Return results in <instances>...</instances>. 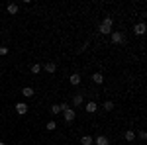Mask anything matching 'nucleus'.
<instances>
[{"label": "nucleus", "instance_id": "nucleus-14", "mask_svg": "<svg viewBox=\"0 0 147 145\" xmlns=\"http://www.w3.org/2000/svg\"><path fill=\"white\" fill-rule=\"evenodd\" d=\"M80 104H82V94H75V96H73V106L77 108Z\"/></svg>", "mask_w": 147, "mask_h": 145}, {"label": "nucleus", "instance_id": "nucleus-7", "mask_svg": "<svg viewBox=\"0 0 147 145\" xmlns=\"http://www.w3.org/2000/svg\"><path fill=\"white\" fill-rule=\"evenodd\" d=\"M28 110H30V108H28V104H24V102H20V104H16V112H18L20 116H24V114H26Z\"/></svg>", "mask_w": 147, "mask_h": 145}, {"label": "nucleus", "instance_id": "nucleus-15", "mask_svg": "<svg viewBox=\"0 0 147 145\" xmlns=\"http://www.w3.org/2000/svg\"><path fill=\"white\" fill-rule=\"evenodd\" d=\"M6 10H8V14H18V4H8Z\"/></svg>", "mask_w": 147, "mask_h": 145}, {"label": "nucleus", "instance_id": "nucleus-16", "mask_svg": "<svg viewBox=\"0 0 147 145\" xmlns=\"http://www.w3.org/2000/svg\"><path fill=\"white\" fill-rule=\"evenodd\" d=\"M104 110H106V112H112L114 110V102L112 100H106V102H104Z\"/></svg>", "mask_w": 147, "mask_h": 145}, {"label": "nucleus", "instance_id": "nucleus-1", "mask_svg": "<svg viewBox=\"0 0 147 145\" xmlns=\"http://www.w3.org/2000/svg\"><path fill=\"white\" fill-rule=\"evenodd\" d=\"M112 18L110 16H106L104 20H102V24H100V28H98V32H100L102 35H110L112 34Z\"/></svg>", "mask_w": 147, "mask_h": 145}, {"label": "nucleus", "instance_id": "nucleus-11", "mask_svg": "<svg viewBox=\"0 0 147 145\" xmlns=\"http://www.w3.org/2000/svg\"><path fill=\"white\" fill-rule=\"evenodd\" d=\"M124 139L125 141H136V132H134V129H127L124 134Z\"/></svg>", "mask_w": 147, "mask_h": 145}, {"label": "nucleus", "instance_id": "nucleus-2", "mask_svg": "<svg viewBox=\"0 0 147 145\" xmlns=\"http://www.w3.org/2000/svg\"><path fill=\"white\" fill-rule=\"evenodd\" d=\"M63 118H65V122H67V123H71V122H75L77 114H75V110H73V108H69V110L63 112Z\"/></svg>", "mask_w": 147, "mask_h": 145}, {"label": "nucleus", "instance_id": "nucleus-3", "mask_svg": "<svg viewBox=\"0 0 147 145\" xmlns=\"http://www.w3.org/2000/svg\"><path fill=\"white\" fill-rule=\"evenodd\" d=\"M110 37H112V43H124V41H125V37H124L122 32H112Z\"/></svg>", "mask_w": 147, "mask_h": 145}, {"label": "nucleus", "instance_id": "nucleus-4", "mask_svg": "<svg viewBox=\"0 0 147 145\" xmlns=\"http://www.w3.org/2000/svg\"><path fill=\"white\" fill-rule=\"evenodd\" d=\"M145 30H147L145 22H139V24H136V26H134V32H136V35H143V34H145Z\"/></svg>", "mask_w": 147, "mask_h": 145}, {"label": "nucleus", "instance_id": "nucleus-22", "mask_svg": "<svg viewBox=\"0 0 147 145\" xmlns=\"http://www.w3.org/2000/svg\"><path fill=\"white\" fill-rule=\"evenodd\" d=\"M8 53V47H4V45H0V57L2 55H6Z\"/></svg>", "mask_w": 147, "mask_h": 145}, {"label": "nucleus", "instance_id": "nucleus-13", "mask_svg": "<svg viewBox=\"0 0 147 145\" xmlns=\"http://www.w3.org/2000/svg\"><path fill=\"white\" fill-rule=\"evenodd\" d=\"M22 94L26 96V98H32V96H34V88H32V86H24Z\"/></svg>", "mask_w": 147, "mask_h": 145}, {"label": "nucleus", "instance_id": "nucleus-20", "mask_svg": "<svg viewBox=\"0 0 147 145\" xmlns=\"http://www.w3.org/2000/svg\"><path fill=\"white\" fill-rule=\"evenodd\" d=\"M59 108H61V112H65V110H69L71 106H69L67 102H61V104H59Z\"/></svg>", "mask_w": 147, "mask_h": 145}, {"label": "nucleus", "instance_id": "nucleus-10", "mask_svg": "<svg viewBox=\"0 0 147 145\" xmlns=\"http://www.w3.org/2000/svg\"><path fill=\"white\" fill-rule=\"evenodd\" d=\"M92 82H94V84H102V82H104V75H102V73H94V75H92Z\"/></svg>", "mask_w": 147, "mask_h": 145}, {"label": "nucleus", "instance_id": "nucleus-23", "mask_svg": "<svg viewBox=\"0 0 147 145\" xmlns=\"http://www.w3.org/2000/svg\"><path fill=\"white\" fill-rule=\"evenodd\" d=\"M0 145H6V143H4V141H0Z\"/></svg>", "mask_w": 147, "mask_h": 145}, {"label": "nucleus", "instance_id": "nucleus-19", "mask_svg": "<svg viewBox=\"0 0 147 145\" xmlns=\"http://www.w3.org/2000/svg\"><path fill=\"white\" fill-rule=\"evenodd\" d=\"M59 112H61L59 104H53V106H51V114H59Z\"/></svg>", "mask_w": 147, "mask_h": 145}, {"label": "nucleus", "instance_id": "nucleus-17", "mask_svg": "<svg viewBox=\"0 0 147 145\" xmlns=\"http://www.w3.org/2000/svg\"><path fill=\"white\" fill-rule=\"evenodd\" d=\"M45 127L49 129V132H53V129H57V122H53V120H51V122L45 123Z\"/></svg>", "mask_w": 147, "mask_h": 145}, {"label": "nucleus", "instance_id": "nucleus-21", "mask_svg": "<svg viewBox=\"0 0 147 145\" xmlns=\"http://www.w3.org/2000/svg\"><path fill=\"white\" fill-rule=\"evenodd\" d=\"M137 137H139L141 141H145V139H147V134H145V132H139V134H137Z\"/></svg>", "mask_w": 147, "mask_h": 145}, {"label": "nucleus", "instance_id": "nucleus-6", "mask_svg": "<svg viewBox=\"0 0 147 145\" xmlns=\"http://www.w3.org/2000/svg\"><path fill=\"white\" fill-rule=\"evenodd\" d=\"M94 143L96 145H110V141H108L106 135H98V137H94Z\"/></svg>", "mask_w": 147, "mask_h": 145}, {"label": "nucleus", "instance_id": "nucleus-12", "mask_svg": "<svg viewBox=\"0 0 147 145\" xmlns=\"http://www.w3.org/2000/svg\"><path fill=\"white\" fill-rule=\"evenodd\" d=\"M96 110H98V106H96V102H94V100H90L88 104H86V112H88V114H94Z\"/></svg>", "mask_w": 147, "mask_h": 145}, {"label": "nucleus", "instance_id": "nucleus-9", "mask_svg": "<svg viewBox=\"0 0 147 145\" xmlns=\"http://www.w3.org/2000/svg\"><path fill=\"white\" fill-rule=\"evenodd\" d=\"M94 143V137L92 135H82L80 137V145H92Z\"/></svg>", "mask_w": 147, "mask_h": 145}, {"label": "nucleus", "instance_id": "nucleus-18", "mask_svg": "<svg viewBox=\"0 0 147 145\" xmlns=\"http://www.w3.org/2000/svg\"><path fill=\"white\" fill-rule=\"evenodd\" d=\"M39 71H41V65H39V63H34V65H32V73H34V75H37Z\"/></svg>", "mask_w": 147, "mask_h": 145}, {"label": "nucleus", "instance_id": "nucleus-5", "mask_svg": "<svg viewBox=\"0 0 147 145\" xmlns=\"http://www.w3.org/2000/svg\"><path fill=\"white\" fill-rule=\"evenodd\" d=\"M69 82H71L73 86H79V84H80V75H79V73H73V75L69 77Z\"/></svg>", "mask_w": 147, "mask_h": 145}, {"label": "nucleus", "instance_id": "nucleus-8", "mask_svg": "<svg viewBox=\"0 0 147 145\" xmlns=\"http://www.w3.org/2000/svg\"><path fill=\"white\" fill-rule=\"evenodd\" d=\"M43 69H45L47 73H51V75H53V73L57 71V63H53V61H49V63H45V65H43Z\"/></svg>", "mask_w": 147, "mask_h": 145}]
</instances>
